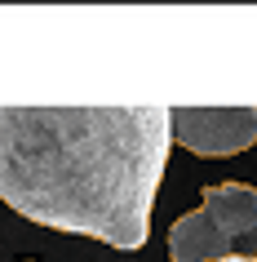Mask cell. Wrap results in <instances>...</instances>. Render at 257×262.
I'll list each match as a JSON object with an SVG mask.
<instances>
[{"mask_svg":"<svg viewBox=\"0 0 257 262\" xmlns=\"http://www.w3.org/2000/svg\"><path fill=\"white\" fill-rule=\"evenodd\" d=\"M173 107H0V200L22 218L142 249Z\"/></svg>","mask_w":257,"mask_h":262,"instance_id":"cell-1","label":"cell"},{"mask_svg":"<svg viewBox=\"0 0 257 262\" xmlns=\"http://www.w3.org/2000/svg\"><path fill=\"white\" fill-rule=\"evenodd\" d=\"M173 262H226L257 258V191L244 182L204 187L200 209H191L169 231Z\"/></svg>","mask_w":257,"mask_h":262,"instance_id":"cell-2","label":"cell"},{"mask_svg":"<svg viewBox=\"0 0 257 262\" xmlns=\"http://www.w3.org/2000/svg\"><path fill=\"white\" fill-rule=\"evenodd\" d=\"M173 138L195 156H240L257 142V107H173Z\"/></svg>","mask_w":257,"mask_h":262,"instance_id":"cell-3","label":"cell"},{"mask_svg":"<svg viewBox=\"0 0 257 262\" xmlns=\"http://www.w3.org/2000/svg\"><path fill=\"white\" fill-rule=\"evenodd\" d=\"M226 262H257V258H226Z\"/></svg>","mask_w":257,"mask_h":262,"instance_id":"cell-4","label":"cell"}]
</instances>
